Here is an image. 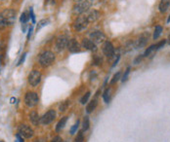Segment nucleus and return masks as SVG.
Instances as JSON below:
<instances>
[{"label": "nucleus", "mask_w": 170, "mask_h": 142, "mask_svg": "<svg viewBox=\"0 0 170 142\" xmlns=\"http://www.w3.org/2000/svg\"><path fill=\"white\" fill-rule=\"evenodd\" d=\"M55 55L50 51H45L39 57V63L42 67H47L54 62Z\"/></svg>", "instance_id": "f257e3e1"}, {"label": "nucleus", "mask_w": 170, "mask_h": 142, "mask_svg": "<svg viewBox=\"0 0 170 142\" xmlns=\"http://www.w3.org/2000/svg\"><path fill=\"white\" fill-rule=\"evenodd\" d=\"M0 15L2 16L7 25H12L16 21V12L12 9H6Z\"/></svg>", "instance_id": "f03ea898"}, {"label": "nucleus", "mask_w": 170, "mask_h": 142, "mask_svg": "<svg viewBox=\"0 0 170 142\" xmlns=\"http://www.w3.org/2000/svg\"><path fill=\"white\" fill-rule=\"evenodd\" d=\"M90 6H91V3H90L88 0L77 2L76 4L73 6V13L74 14H83L90 8Z\"/></svg>", "instance_id": "7ed1b4c3"}, {"label": "nucleus", "mask_w": 170, "mask_h": 142, "mask_svg": "<svg viewBox=\"0 0 170 142\" xmlns=\"http://www.w3.org/2000/svg\"><path fill=\"white\" fill-rule=\"evenodd\" d=\"M25 103L28 107H34L38 103V95L33 91H28L25 97Z\"/></svg>", "instance_id": "20e7f679"}, {"label": "nucleus", "mask_w": 170, "mask_h": 142, "mask_svg": "<svg viewBox=\"0 0 170 142\" xmlns=\"http://www.w3.org/2000/svg\"><path fill=\"white\" fill-rule=\"evenodd\" d=\"M88 21L86 17H78L73 22V28L76 31H81V30L85 29L88 25Z\"/></svg>", "instance_id": "39448f33"}, {"label": "nucleus", "mask_w": 170, "mask_h": 142, "mask_svg": "<svg viewBox=\"0 0 170 142\" xmlns=\"http://www.w3.org/2000/svg\"><path fill=\"white\" fill-rule=\"evenodd\" d=\"M41 81V73L37 70H32L28 75V83L32 87L37 86Z\"/></svg>", "instance_id": "423d86ee"}, {"label": "nucleus", "mask_w": 170, "mask_h": 142, "mask_svg": "<svg viewBox=\"0 0 170 142\" xmlns=\"http://www.w3.org/2000/svg\"><path fill=\"white\" fill-rule=\"evenodd\" d=\"M56 118V112L54 110H49L46 112L40 119V123L42 125H49L55 120Z\"/></svg>", "instance_id": "0eeeda50"}, {"label": "nucleus", "mask_w": 170, "mask_h": 142, "mask_svg": "<svg viewBox=\"0 0 170 142\" xmlns=\"http://www.w3.org/2000/svg\"><path fill=\"white\" fill-rule=\"evenodd\" d=\"M19 134H20L22 137L31 138L33 135V129L31 126L26 125H21L20 128H19Z\"/></svg>", "instance_id": "6e6552de"}, {"label": "nucleus", "mask_w": 170, "mask_h": 142, "mask_svg": "<svg viewBox=\"0 0 170 142\" xmlns=\"http://www.w3.org/2000/svg\"><path fill=\"white\" fill-rule=\"evenodd\" d=\"M90 39H91L95 44H100L102 42H104L106 39V35L99 30H95L90 33Z\"/></svg>", "instance_id": "1a4fd4ad"}, {"label": "nucleus", "mask_w": 170, "mask_h": 142, "mask_svg": "<svg viewBox=\"0 0 170 142\" xmlns=\"http://www.w3.org/2000/svg\"><path fill=\"white\" fill-rule=\"evenodd\" d=\"M67 43H69V38H67L66 35L59 36L58 39L56 41V49L58 50L59 52L64 51L65 48L67 47Z\"/></svg>", "instance_id": "9d476101"}, {"label": "nucleus", "mask_w": 170, "mask_h": 142, "mask_svg": "<svg viewBox=\"0 0 170 142\" xmlns=\"http://www.w3.org/2000/svg\"><path fill=\"white\" fill-rule=\"evenodd\" d=\"M103 53L106 57H112L115 55V47L112 44V42L109 41H106L104 45H103Z\"/></svg>", "instance_id": "9b49d317"}, {"label": "nucleus", "mask_w": 170, "mask_h": 142, "mask_svg": "<svg viewBox=\"0 0 170 142\" xmlns=\"http://www.w3.org/2000/svg\"><path fill=\"white\" fill-rule=\"evenodd\" d=\"M149 32H144L143 34H141L139 37V39L136 41L135 43V48L136 49H141L142 47H144V46H146V44L148 43L149 41Z\"/></svg>", "instance_id": "f8f14e48"}, {"label": "nucleus", "mask_w": 170, "mask_h": 142, "mask_svg": "<svg viewBox=\"0 0 170 142\" xmlns=\"http://www.w3.org/2000/svg\"><path fill=\"white\" fill-rule=\"evenodd\" d=\"M67 49L69 51L73 54L75 53H79L80 52V45H79L78 42L75 40V39H70L69 40V43H67Z\"/></svg>", "instance_id": "ddd939ff"}, {"label": "nucleus", "mask_w": 170, "mask_h": 142, "mask_svg": "<svg viewBox=\"0 0 170 142\" xmlns=\"http://www.w3.org/2000/svg\"><path fill=\"white\" fill-rule=\"evenodd\" d=\"M82 46H83V48H85L86 50H89V51H96L97 50L96 44L94 43L91 39H83Z\"/></svg>", "instance_id": "4468645a"}, {"label": "nucleus", "mask_w": 170, "mask_h": 142, "mask_svg": "<svg viewBox=\"0 0 170 142\" xmlns=\"http://www.w3.org/2000/svg\"><path fill=\"white\" fill-rule=\"evenodd\" d=\"M85 17H86V19H87L88 22H96L98 19H99L100 13L96 10H92V11H90V12L86 15Z\"/></svg>", "instance_id": "2eb2a0df"}, {"label": "nucleus", "mask_w": 170, "mask_h": 142, "mask_svg": "<svg viewBox=\"0 0 170 142\" xmlns=\"http://www.w3.org/2000/svg\"><path fill=\"white\" fill-rule=\"evenodd\" d=\"M170 6V0H161L160 5H158V9H160V13H165L168 10Z\"/></svg>", "instance_id": "dca6fc26"}, {"label": "nucleus", "mask_w": 170, "mask_h": 142, "mask_svg": "<svg viewBox=\"0 0 170 142\" xmlns=\"http://www.w3.org/2000/svg\"><path fill=\"white\" fill-rule=\"evenodd\" d=\"M40 117L39 115L37 112H35V111H32V112L31 113V115H29V120H31V122L32 123L34 126H37L40 123Z\"/></svg>", "instance_id": "f3484780"}, {"label": "nucleus", "mask_w": 170, "mask_h": 142, "mask_svg": "<svg viewBox=\"0 0 170 142\" xmlns=\"http://www.w3.org/2000/svg\"><path fill=\"white\" fill-rule=\"evenodd\" d=\"M97 105H98L97 99H93V100L90 101V102L88 103L87 107H86V111H87V113H91V112H93V111L96 109Z\"/></svg>", "instance_id": "a211bd4d"}, {"label": "nucleus", "mask_w": 170, "mask_h": 142, "mask_svg": "<svg viewBox=\"0 0 170 142\" xmlns=\"http://www.w3.org/2000/svg\"><path fill=\"white\" fill-rule=\"evenodd\" d=\"M67 121V117H63L61 120H60V122L58 123V125H57V126H56V130H57V132H60V130H61L64 128V126H66Z\"/></svg>", "instance_id": "6ab92c4d"}, {"label": "nucleus", "mask_w": 170, "mask_h": 142, "mask_svg": "<svg viewBox=\"0 0 170 142\" xmlns=\"http://www.w3.org/2000/svg\"><path fill=\"white\" fill-rule=\"evenodd\" d=\"M103 99L106 103H109L111 101V90L109 89H106L104 94H103Z\"/></svg>", "instance_id": "aec40b11"}, {"label": "nucleus", "mask_w": 170, "mask_h": 142, "mask_svg": "<svg viewBox=\"0 0 170 142\" xmlns=\"http://www.w3.org/2000/svg\"><path fill=\"white\" fill-rule=\"evenodd\" d=\"M161 32H162V28H161L160 25H157L156 28H154V36H153L154 39V40L157 39V38L160 36Z\"/></svg>", "instance_id": "412c9836"}, {"label": "nucleus", "mask_w": 170, "mask_h": 142, "mask_svg": "<svg viewBox=\"0 0 170 142\" xmlns=\"http://www.w3.org/2000/svg\"><path fill=\"white\" fill-rule=\"evenodd\" d=\"M31 19V17H29V15L26 13V12H24L22 15H21V18H20V21L22 25L24 24H26V22H28V20Z\"/></svg>", "instance_id": "4be33fe9"}, {"label": "nucleus", "mask_w": 170, "mask_h": 142, "mask_svg": "<svg viewBox=\"0 0 170 142\" xmlns=\"http://www.w3.org/2000/svg\"><path fill=\"white\" fill-rule=\"evenodd\" d=\"M48 22H49V21L48 20H41L39 22H38V25H37V31H38V30H40L42 28H44V26H46L47 25H48Z\"/></svg>", "instance_id": "5701e85b"}, {"label": "nucleus", "mask_w": 170, "mask_h": 142, "mask_svg": "<svg viewBox=\"0 0 170 142\" xmlns=\"http://www.w3.org/2000/svg\"><path fill=\"white\" fill-rule=\"evenodd\" d=\"M154 50H156V45H152V46H150V47L148 48L145 51V53H144V57H148L149 55H151V53H152L153 51H154Z\"/></svg>", "instance_id": "b1692460"}, {"label": "nucleus", "mask_w": 170, "mask_h": 142, "mask_svg": "<svg viewBox=\"0 0 170 142\" xmlns=\"http://www.w3.org/2000/svg\"><path fill=\"white\" fill-rule=\"evenodd\" d=\"M67 106H69V101H64V102H62L61 104H60V106H59V110L61 111V112H64V111H66L67 110Z\"/></svg>", "instance_id": "393cba45"}, {"label": "nucleus", "mask_w": 170, "mask_h": 142, "mask_svg": "<svg viewBox=\"0 0 170 142\" xmlns=\"http://www.w3.org/2000/svg\"><path fill=\"white\" fill-rule=\"evenodd\" d=\"M83 140H84V135H83V130H81L77 133V136L75 137L74 142H83Z\"/></svg>", "instance_id": "a878e982"}, {"label": "nucleus", "mask_w": 170, "mask_h": 142, "mask_svg": "<svg viewBox=\"0 0 170 142\" xmlns=\"http://www.w3.org/2000/svg\"><path fill=\"white\" fill-rule=\"evenodd\" d=\"M120 76H121V72H118V73H116L115 76H113V78H112V80L111 81V85H113V84H115L116 82L118 81V80L120 79Z\"/></svg>", "instance_id": "bb28decb"}, {"label": "nucleus", "mask_w": 170, "mask_h": 142, "mask_svg": "<svg viewBox=\"0 0 170 142\" xmlns=\"http://www.w3.org/2000/svg\"><path fill=\"white\" fill-rule=\"evenodd\" d=\"M129 73H130V67H127L126 68V70H125V72H124L123 73V75H122V78H121V81L124 83L126 81V80L128 79V76H129Z\"/></svg>", "instance_id": "cd10ccee"}, {"label": "nucleus", "mask_w": 170, "mask_h": 142, "mask_svg": "<svg viewBox=\"0 0 170 142\" xmlns=\"http://www.w3.org/2000/svg\"><path fill=\"white\" fill-rule=\"evenodd\" d=\"M89 118L88 117H85L84 118V121H83V130H88L89 129Z\"/></svg>", "instance_id": "c85d7f7f"}, {"label": "nucleus", "mask_w": 170, "mask_h": 142, "mask_svg": "<svg viewBox=\"0 0 170 142\" xmlns=\"http://www.w3.org/2000/svg\"><path fill=\"white\" fill-rule=\"evenodd\" d=\"M90 91H87V93H86L84 95H83L82 97V98H81V100H80V102L82 103V104H85L86 102H87V100L89 99V97H90Z\"/></svg>", "instance_id": "c756f323"}, {"label": "nucleus", "mask_w": 170, "mask_h": 142, "mask_svg": "<svg viewBox=\"0 0 170 142\" xmlns=\"http://www.w3.org/2000/svg\"><path fill=\"white\" fill-rule=\"evenodd\" d=\"M93 63L95 65H100L102 63V59L99 56L96 55L95 57H94V59H93Z\"/></svg>", "instance_id": "7c9ffc66"}, {"label": "nucleus", "mask_w": 170, "mask_h": 142, "mask_svg": "<svg viewBox=\"0 0 170 142\" xmlns=\"http://www.w3.org/2000/svg\"><path fill=\"white\" fill-rule=\"evenodd\" d=\"M165 43H166V40H165V39L160 41L157 44H156V50H160V49H161V48L165 45Z\"/></svg>", "instance_id": "2f4dec72"}, {"label": "nucleus", "mask_w": 170, "mask_h": 142, "mask_svg": "<svg viewBox=\"0 0 170 142\" xmlns=\"http://www.w3.org/2000/svg\"><path fill=\"white\" fill-rule=\"evenodd\" d=\"M78 126H79V121L76 122V124H75L73 128L70 129V134H74L75 132H76V130L78 129Z\"/></svg>", "instance_id": "473e14b6"}, {"label": "nucleus", "mask_w": 170, "mask_h": 142, "mask_svg": "<svg viewBox=\"0 0 170 142\" xmlns=\"http://www.w3.org/2000/svg\"><path fill=\"white\" fill-rule=\"evenodd\" d=\"M5 26H7L6 22H5V21H4V20H3V18H2L1 15H0V30L4 28Z\"/></svg>", "instance_id": "72a5a7b5"}, {"label": "nucleus", "mask_w": 170, "mask_h": 142, "mask_svg": "<svg viewBox=\"0 0 170 142\" xmlns=\"http://www.w3.org/2000/svg\"><path fill=\"white\" fill-rule=\"evenodd\" d=\"M143 57H144V56H143V55H140V56H138V57H136V59H134L133 63H134V64H138V63H140V62H141V61H142Z\"/></svg>", "instance_id": "f704fd0d"}, {"label": "nucleus", "mask_w": 170, "mask_h": 142, "mask_svg": "<svg viewBox=\"0 0 170 142\" xmlns=\"http://www.w3.org/2000/svg\"><path fill=\"white\" fill-rule=\"evenodd\" d=\"M29 17L31 18L32 24H35V16H34V14H33V8L29 9Z\"/></svg>", "instance_id": "c9c22d12"}, {"label": "nucleus", "mask_w": 170, "mask_h": 142, "mask_svg": "<svg viewBox=\"0 0 170 142\" xmlns=\"http://www.w3.org/2000/svg\"><path fill=\"white\" fill-rule=\"evenodd\" d=\"M25 56H26V54H24V55L21 57V59H20V60L18 61V64H17V65H21L22 62H24L25 59Z\"/></svg>", "instance_id": "e433bc0d"}, {"label": "nucleus", "mask_w": 170, "mask_h": 142, "mask_svg": "<svg viewBox=\"0 0 170 142\" xmlns=\"http://www.w3.org/2000/svg\"><path fill=\"white\" fill-rule=\"evenodd\" d=\"M15 142H24V139H22V137L19 133H17V135H16V141H15Z\"/></svg>", "instance_id": "4c0bfd02"}, {"label": "nucleus", "mask_w": 170, "mask_h": 142, "mask_svg": "<svg viewBox=\"0 0 170 142\" xmlns=\"http://www.w3.org/2000/svg\"><path fill=\"white\" fill-rule=\"evenodd\" d=\"M32 30H33V26L31 25L29 26V28H28V39H29L31 36V34H32Z\"/></svg>", "instance_id": "58836bf2"}, {"label": "nucleus", "mask_w": 170, "mask_h": 142, "mask_svg": "<svg viewBox=\"0 0 170 142\" xmlns=\"http://www.w3.org/2000/svg\"><path fill=\"white\" fill-rule=\"evenodd\" d=\"M52 142H64V141L60 136H56V137H54V139L52 140Z\"/></svg>", "instance_id": "ea45409f"}, {"label": "nucleus", "mask_w": 170, "mask_h": 142, "mask_svg": "<svg viewBox=\"0 0 170 142\" xmlns=\"http://www.w3.org/2000/svg\"><path fill=\"white\" fill-rule=\"evenodd\" d=\"M119 59H120V56H118V57H116V59L115 60V63L112 64V67H115V65L118 63V61H119Z\"/></svg>", "instance_id": "a19ab883"}, {"label": "nucleus", "mask_w": 170, "mask_h": 142, "mask_svg": "<svg viewBox=\"0 0 170 142\" xmlns=\"http://www.w3.org/2000/svg\"><path fill=\"white\" fill-rule=\"evenodd\" d=\"M75 2H81V1H84V0H74Z\"/></svg>", "instance_id": "79ce46f5"}, {"label": "nucleus", "mask_w": 170, "mask_h": 142, "mask_svg": "<svg viewBox=\"0 0 170 142\" xmlns=\"http://www.w3.org/2000/svg\"><path fill=\"white\" fill-rule=\"evenodd\" d=\"M167 40H168V43L170 44V34H169V36H168V39H167Z\"/></svg>", "instance_id": "37998d69"}, {"label": "nucleus", "mask_w": 170, "mask_h": 142, "mask_svg": "<svg viewBox=\"0 0 170 142\" xmlns=\"http://www.w3.org/2000/svg\"><path fill=\"white\" fill-rule=\"evenodd\" d=\"M167 22H170V15H169V18H168V20H167Z\"/></svg>", "instance_id": "c03bdc74"}, {"label": "nucleus", "mask_w": 170, "mask_h": 142, "mask_svg": "<svg viewBox=\"0 0 170 142\" xmlns=\"http://www.w3.org/2000/svg\"><path fill=\"white\" fill-rule=\"evenodd\" d=\"M0 142H4V141H0Z\"/></svg>", "instance_id": "a18cd8bd"}]
</instances>
